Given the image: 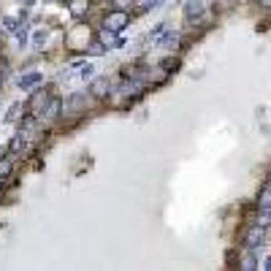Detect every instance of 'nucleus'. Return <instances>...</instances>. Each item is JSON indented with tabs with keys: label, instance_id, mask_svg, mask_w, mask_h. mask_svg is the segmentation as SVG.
<instances>
[{
	"label": "nucleus",
	"instance_id": "nucleus-1",
	"mask_svg": "<svg viewBox=\"0 0 271 271\" xmlns=\"http://www.w3.org/2000/svg\"><path fill=\"white\" fill-rule=\"evenodd\" d=\"M128 25H130V14L125 11V8H114V11L106 14V27H109V30H114V33L125 30Z\"/></svg>",
	"mask_w": 271,
	"mask_h": 271
},
{
	"label": "nucleus",
	"instance_id": "nucleus-2",
	"mask_svg": "<svg viewBox=\"0 0 271 271\" xmlns=\"http://www.w3.org/2000/svg\"><path fill=\"white\" fill-rule=\"evenodd\" d=\"M263 236H266V230L260 228V225L247 228V234H244V244H247V249H258L260 244H263Z\"/></svg>",
	"mask_w": 271,
	"mask_h": 271
},
{
	"label": "nucleus",
	"instance_id": "nucleus-3",
	"mask_svg": "<svg viewBox=\"0 0 271 271\" xmlns=\"http://www.w3.org/2000/svg\"><path fill=\"white\" fill-rule=\"evenodd\" d=\"M60 109H63V103L57 101V98H49V103H46L44 109H41V114H44V120H46V122H52V120L60 117Z\"/></svg>",
	"mask_w": 271,
	"mask_h": 271
},
{
	"label": "nucleus",
	"instance_id": "nucleus-4",
	"mask_svg": "<svg viewBox=\"0 0 271 271\" xmlns=\"http://www.w3.org/2000/svg\"><path fill=\"white\" fill-rule=\"evenodd\" d=\"M203 16V3L201 0H187L185 3V19L192 22V19H201Z\"/></svg>",
	"mask_w": 271,
	"mask_h": 271
},
{
	"label": "nucleus",
	"instance_id": "nucleus-5",
	"mask_svg": "<svg viewBox=\"0 0 271 271\" xmlns=\"http://www.w3.org/2000/svg\"><path fill=\"white\" fill-rule=\"evenodd\" d=\"M109 90H111V82L103 79V76H101V79H95L92 87H90V92L95 95V98H106V95H109Z\"/></svg>",
	"mask_w": 271,
	"mask_h": 271
},
{
	"label": "nucleus",
	"instance_id": "nucleus-6",
	"mask_svg": "<svg viewBox=\"0 0 271 271\" xmlns=\"http://www.w3.org/2000/svg\"><path fill=\"white\" fill-rule=\"evenodd\" d=\"M46 103H49V95H46V92H35L33 98H30V103H27V109H30L33 114H38Z\"/></svg>",
	"mask_w": 271,
	"mask_h": 271
},
{
	"label": "nucleus",
	"instance_id": "nucleus-7",
	"mask_svg": "<svg viewBox=\"0 0 271 271\" xmlns=\"http://www.w3.org/2000/svg\"><path fill=\"white\" fill-rule=\"evenodd\" d=\"M87 11H90V0H71V14L76 19H82Z\"/></svg>",
	"mask_w": 271,
	"mask_h": 271
},
{
	"label": "nucleus",
	"instance_id": "nucleus-8",
	"mask_svg": "<svg viewBox=\"0 0 271 271\" xmlns=\"http://www.w3.org/2000/svg\"><path fill=\"white\" fill-rule=\"evenodd\" d=\"M41 79H44L41 73H27V76H22V79H19V90H30V87L41 84Z\"/></svg>",
	"mask_w": 271,
	"mask_h": 271
},
{
	"label": "nucleus",
	"instance_id": "nucleus-9",
	"mask_svg": "<svg viewBox=\"0 0 271 271\" xmlns=\"http://www.w3.org/2000/svg\"><path fill=\"white\" fill-rule=\"evenodd\" d=\"M120 92H122V95H139V92H141V82H139V79H130V82L125 79L122 87H120Z\"/></svg>",
	"mask_w": 271,
	"mask_h": 271
},
{
	"label": "nucleus",
	"instance_id": "nucleus-10",
	"mask_svg": "<svg viewBox=\"0 0 271 271\" xmlns=\"http://www.w3.org/2000/svg\"><path fill=\"white\" fill-rule=\"evenodd\" d=\"M98 41H101L103 46H117V44H120V38L114 35V30H109V27H106V30L98 33Z\"/></svg>",
	"mask_w": 271,
	"mask_h": 271
},
{
	"label": "nucleus",
	"instance_id": "nucleus-11",
	"mask_svg": "<svg viewBox=\"0 0 271 271\" xmlns=\"http://www.w3.org/2000/svg\"><path fill=\"white\" fill-rule=\"evenodd\" d=\"M258 209H271V185H266L258 196Z\"/></svg>",
	"mask_w": 271,
	"mask_h": 271
},
{
	"label": "nucleus",
	"instance_id": "nucleus-12",
	"mask_svg": "<svg viewBox=\"0 0 271 271\" xmlns=\"http://www.w3.org/2000/svg\"><path fill=\"white\" fill-rule=\"evenodd\" d=\"M239 268H241V271H253V268H258V260H255V255H253V253H247L244 258H241Z\"/></svg>",
	"mask_w": 271,
	"mask_h": 271
},
{
	"label": "nucleus",
	"instance_id": "nucleus-13",
	"mask_svg": "<svg viewBox=\"0 0 271 271\" xmlns=\"http://www.w3.org/2000/svg\"><path fill=\"white\" fill-rule=\"evenodd\" d=\"M255 225H260L263 230L271 225V209H260V215L255 217Z\"/></svg>",
	"mask_w": 271,
	"mask_h": 271
},
{
	"label": "nucleus",
	"instance_id": "nucleus-14",
	"mask_svg": "<svg viewBox=\"0 0 271 271\" xmlns=\"http://www.w3.org/2000/svg\"><path fill=\"white\" fill-rule=\"evenodd\" d=\"M22 144H25L22 133H19V136H14V139H11V144H8V154H16L19 149H22Z\"/></svg>",
	"mask_w": 271,
	"mask_h": 271
},
{
	"label": "nucleus",
	"instance_id": "nucleus-15",
	"mask_svg": "<svg viewBox=\"0 0 271 271\" xmlns=\"http://www.w3.org/2000/svg\"><path fill=\"white\" fill-rule=\"evenodd\" d=\"M33 128H35V117L30 114V117H25V120H22V125H19V133L25 136L27 130H33Z\"/></svg>",
	"mask_w": 271,
	"mask_h": 271
},
{
	"label": "nucleus",
	"instance_id": "nucleus-16",
	"mask_svg": "<svg viewBox=\"0 0 271 271\" xmlns=\"http://www.w3.org/2000/svg\"><path fill=\"white\" fill-rule=\"evenodd\" d=\"M87 52H90L92 57H101V54L106 52V46H103L101 41H92V44H90V49H87Z\"/></svg>",
	"mask_w": 271,
	"mask_h": 271
},
{
	"label": "nucleus",
	"instance_id": "nucleus-17",
	"mask_svg": "<svg viewBox=\"0 0 271 271\" xmlns=\"http://www.w3.org/2000/svg\"><path fill=\"white\" fill-rule=\"evenodd\" d=\"M166 33H168V25H158V30L149 35V41H160V38H166Z\"/></svg>",
	"mask_w": 271,
	"mask_h": 271
},
{
	"label": "nucleus",
	"instance_id": "nucleus-18",
	"mask_svg": "<svg viewBox=\"0 0 271 271\" xmlns=\"http://www.w3.org/2000/svg\"><path fill=\"white\" fill-rule=\"evenodd\" d=\"M19 111H25V106H19V103H14V106H11V111H8V117H6V120H8V122H14V120H19Z\"/></svg>",
	"mask_w": 271,
	"mask_h": 271
},
{
	"label": "nucleus",
	"instance_id": "nucleus-19",
	"mask_svg": "<svg viewBox=\"0 0 271 271\" xmlns=\"http://www.w3.org/2000/svg\"><path fill=\"white\" fill-rule=\"evenodd\" d=\"M11 173V160H0V179H6Z\"/></svg>",
	"mask_w": 271,
	"mask_h": 271
},
{
	"label": "nucleus",
	"instance_id": "nucleus-20",
	"mask_svg": "<svg viewBox=\"0 0 271 271\" xmlns=\"http://www.w3.org/2000/svg\"><path fill=\"white\" fill-rule=\"evenodd\" d=\"M136 3H139L141 8H158L160 0H136Z\"/></svg>",
	"mask_w": 271,
	"mask_h": 271
},
{
	"label": "nucleus",
	"instance_id": "nucleus-21",
	"mask_svg": "<svg viewBox=\"0 0 271 271\" xmlns=\"http://www.w3.org/2000/svg\"><path fill=\"white\" fill-rule=\"evenodd\" d=\"M130 3H136V0H111V6H114V8H128Z\"/></svg>",
	"mask_w": 271,
	"mask_h": 271
},
{
	"label": "nucleus",
	"instance_id": "nucleus-22",
	"mask_svg": "<svg viewBox=\"0 0 271 271\" xmlns=\"http://www.w3.org/2000/svg\"><path fill=\"white\" fill-rule=\"evenodd\" d=\"M6 30H11V33H16V22H14V19H6Z\"/></svg>",
	"mask_w": 271,
	"mask_h": 271
},
{
	"label": "nucleus",
	"instance_id": "nucleus-23",
	"mask_svg": "<svg viewBox=\"0 0 271 271\" xmlns=\"http://www.w3.org/2000/svg\"><path fill=\"white\" fill-rule=\"evenodd\" d=\"M44 38H46V30H38V33H35V44H41Z\"/></svg>",
	"mask_w": 271,
	"mask_h": 271
},
{
	"label": "nucleus",
	"instance_id": "nucleus-24",
	"mask_svg": "<svg viewBox=\"0 0 271 271\" xmlns=\"http://www.w3.org/2000/svg\"><path fill=\"white\" fill-rule=\"evenodd\" d=\"M258 3H263L266 8H271V0H258Z\"/></svg>",
	"mask_w": 271,
	"mask_h": 271
},
{
	"label": "nucleus",
	"instance_id": "nucleus-25",
	"mask_svg": "<svg viewBox=\"0 0 271 271\" xmlns=\"http://www.w3.org/2000/svg\"><path fill=\"white\" fill-rule=\"evenodd\" d=\"M25 3H27V6H33V0H25Z\"/></svg>",
	"mask_w": 271,
	"mask_h": 271
},
{
	"label": "nucleus",
	"instance_id": "nucleus-26",
	"mask_svg": "<svg viewBox=\"0 0 271 271\" xmlns=\"http://www.w3.org/2000/svg\"><path fill=\"white\" fill-rule=\"evenodd\" d=\"M234 3H236V0H234Z\"/></svg>",
	"mask_w": 271,
	"mask_h": 271
}]
</instances>
